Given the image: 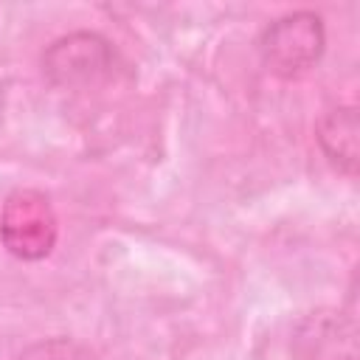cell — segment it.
<instances>
[{
    "label": "cell",
    "mask_w": 360,
    "mask_h": 360,
    "mask_svg": "<svg viewBox=\"0 0 360 360\" xmlns=\"http://www.w3.org/2000/svg\"><path fill=\"white\" fill-rule=\"evenodd\" d=\"M59 239V217L53 202L39 188H17L0 208V242L22 262H39L51 256Z\"/></svg>",
    "instance_id": "1"
},
{
    "label": "cell",
    "mask_w": 360,
    "mask_h": 360,
    "mask_svg": "<svg viewBox=\"0 0 360 360\" xmlns=\"http://www.w3.org/2000/svg\"><path fill=\"white\" fill-rule=\"evenodd\" d=\"M326 48V28L315 11H290L273 20L259 39L262 62L281 79H295L318 65Z\"/></svg>",
    "instance_id": "2"
},
{
    "label": "cell",
    "mask_w": 360,
    "mask_h": 360,
    "mask_svg": "<svg viewBox=\"0 0 360 360\" xmlns=\"http://www.w3.org/2000/svg\"><path fill=\"white\" fill-rule=\"evenodd\" d=\"M115 68L112 45L96 31H73L53 39L42 53V73L62 90H96Z\"/></svg>",
    "instance_id": "3"
},
{
    "label": "cell",
    "mask_w": 360,
    "mask_h": 360,
    "mask_svg": "<svg viewBox=\"0 0 360 360\" xmlns=\"http://www.w3.org/2000/svg\"><path fill=\"white\" fill-rule=\"evenodd\" d=\"M318 146L326 160L346 177L357 174V110L335 107L329 110L315 129Z\"/></svg>",
    "instance_id": "4"
},
{
    "label": "cell",
    "mask_w": 360,
    "mask_h": 360,
    "mask_svg": "<svg viewBox=\"0 0 360 360\" xmlns=\"http://www.w3.org/2000/svg\"><path fill=\"white\" fill-rule=\"evenodd\" d=\"M346 326L340 318H335V312H318L307 318L298 329V360H340L338 338Z\"/></svg>",
    "instance_id": "5"
},
{
    "label": "cell",
    "mask_w": 360,
    "mask_h": 360,
    "mask_svg": "<svg viewBox=\"0 0 360 360\" xmlns=\"http://www.w3.org/2000/svg\"><path fill=\"white\" fill-rule=\"evenodd\" d=\"M17 360H98V354L73 338H48L31 343Z\"/></svg>",
    "instance_id": "6"
}]
</instances>
